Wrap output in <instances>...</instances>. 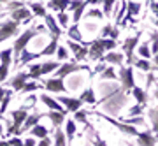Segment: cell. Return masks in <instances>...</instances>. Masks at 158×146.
I'll return each mask as SVG.
<instances>
[{"mask_svg": "<svg viewBox=\"0 0 158 146\" xmlns=\"http://www.w3.org/2000/svg\"><path fill=\"white\" fill-rule=\"evenodd\" d=\"M9 144L11 146H25V143H23V139L19 137V135H14V137L9 139Z\"/></svg>", "mask_w": 158, "mask_h": 146, "instance_id": "49", "label": "cell"}, {"mask_svg": "<svg viewBox=\"0 0 158 146\" xmlns=\"http://www.w3.org/2000/svg\"><path fill=\"white\" fill-rule=\"evenodd\" d=\"M83 16H85V18H95V19H102V18H104V14H102L100 9L93 7V9H90V11H86Z\"/></svg>", "mask_w": 158, "mask_h": 146, "instance_id": "44", "label": "cell"}, {"mask_svg": "<svg viewBox=\"0 0 158 146\" xmlns=\"http://www.w3.org/2000/svg\"><path fill=\"white\" fill-rule=\"evenodd\" d=\"M28 74H30V79L32 81H39L42 79V76H40V63H32V65H28Z\"/></svg>", "mask_w": 158, "mask_h": 146, "instance_id": "31", "label": "cell"}, {"mask_svg": "<svg viewBox=\"0 0 158 146\" xmlns=\"http://www.w3.org/2000/svg\"><path fill=\"white\" fill-rule=\"evenodd\" d=\"M69 21H70V18H69L67 12H58L56 16V23L60 28H69Z\"/></svg>", "mask_w": 158, "mask_h": 146, "instance_id": "42", "label": "cell"}, {"mask_svg": "<svg viewBox=\"0 0 158 146\" xmlns=\"http://www.w3.org/2000/svg\"><path fill=\"white\" fill-rule=\"evenodd\" d=\"M44 88L51 93H63V92H67L65 88V79L62 78H48L44 79Z\"/></svg>", "mask_w": 158, "mask_h": 146, "instance_id": "9", "label": "cell"}, {"mask_svg": "<svg viewBox=\"0 0 158 146\" xmlns=\"http://www.w3.org/2000/svg\"><path fill=\"white\" fill-rule=\"evenodd\" d=\"M23 143H25V146H37V139H35V137H32V135H30L28 139H25Z\"/></svg>", "mask_w": 158, "mask_h": 146, "instance_id": "54", "label": "cell"}, {"mask_svg": "<svg viewBox=\"0 0 158 146\" xmlns=\"http://www.w3.org/2000/svg\"><path fill=\"white\" fill-rule=\"evenodd\" d=\"M146 109H148L146 106H142V104H137V106H134L132 109H130V116H135V114H137V116H141V114L146 111Z\"/></svg>", "mask_w": 158, "mask_h": 146, "instance_id": "48", "label": "cell"}, {"mask_svg": "<svg viewBox=\"0 0 158 146\" xmlns=\"http://www.w3.org/2000/svg\"><path fill=\"white\" fill-rule=\"evenodd\" d=\"M102 62L104 63H113V65H123L125 56L123 53H118V51H109L102 56Z\"/></svg>", "mask_w": 158, "mask_h": 146, "instance_id": "19", "label": "cell"}, {"mask_svg": "<svg viewBox=\"0 0 158 146\" xmlns=\"http://www.w3.org/2000/svg\"><path fill=\"white\" fill-rule=\"evenodd\" d=\"M119 83H121V90L123 92H130L134 86H135V76H134V67L128 65V67H123L119 69Z\"/></svg>", "mask_w": 158, "mask_h": 146, "instance_id": "6", "label": "cell"}, {"mask_svg": "<svg viewBox=\"0 0 158 146\" xmlns=\"http://www.w3.org/2000/svg\"><path fill=\"white\" fill-rule=\"evenodd\" d=\"M104 55H106L104 42H102L100 37H97V39H93L90 44H88V58H90L91 62H95V60H102Z\"/></svg>", "mask_w": 158, "mask_h": 146, "instance_id": "7", "label": "cell"}, {"mask_svg": "<svg viewBox=\"0 0 158 146\" xmlns=\"http://www.w3.org/2000/svg\"><path fill=\"white\" fill-rule=\"evenodd\" d=\"M30 135L32 137H35V139H44V137H49V130L46 129L44 125H34L32 129H30Z\"/></svg>", "mask_w": 158, "mask_h": 146, "instance_id": "25", "label": "cell"}, {"mask_svg": "<svg viewBox=\"0 0 158 146\" xmlns=\"http://www.w3.org/2000/svg\"><path fill=\"white\" fill-rule=\"evenodd\" d=\"M62 62H42L40 63V76H48V74L58 71Z\"/></svg>", "mask_w": 158, "mask_h": 146, "instance_id": "27", "label": "cell"}, {"mask_svg": "<svg viewBox=\"0 0 158 146\" xmlns=\"http://www.w3.org/2000/svg\"><path fill=\"white\" fill-rule=\"evenodd\" d=\"M0 134H4V127H2V122H0Z\"/></svg>", "mask_w": 158, "mask_h": 146, "instance_id": "61", "label": "cell"}, {"mask_svg": "<svg viewBox=\"0 0 158 146\" xmlns=\"http://www.w3.org/2000/svg\"><path fill=\"white\" fill-rule=\"evenodd\" d=\"M58 44H60V41H58V39H51L49 44L46 46L42 51H39V58H40V56H53L55 53H56Z\"/></svg>", "mask_w": 158, "mask_h": 146, "instance_id": "28", "label": "cell"}, {"mask_svg": "<svg viewBox=\"0 0 158 146\" xmlns=\"http://www.w3.org/2000/svg\"><path fill=\"white\" fill-rule=\"evenodd\" d=\"M11 97H12V92H11V90H6V95H4V99H2V104H0V116H4V114H6V111L9 109Z\"/></svg>", "mask_w": 158, "mask_h": 146, "instance_id": "34", "label": "cell"}, {"mask_svg": "<svg viewBox=\"0 0 158 146\" xmlns=\"http://www.w3.org/2000/svg\"><path fill=\"white\" fill-rule=\"evenodd\" d=\"M151 2H155V0H146V4H151Z\"/></svg>", "mask_w": 158, "mask_h": 146, "instance_id": "62", "label": "cell"}, {"mask_svg": "<svg viewBox=\"0 0 158 146\" xmlns=\"http://www.w3.org/2000/svg\"><path fill=\"white\" fill-rule=\"evenodd\" d=\"M83 2H85V0H70V6H69L67 11H72V12H74L79 6H81V4H83Z\"/></svg>", "mask_w": 158, "mask_h": 146, "instance_id": "50", "label": "cell"}, {"mask_svg": "<svg viewBox=\"0 0 158 146\" xmlns=\"http://www.w3.org/2000/svg\"><path fill=\"white\" fill-rule=\"evenodd\" d=\"M28 9H30V12H32L34 16L44 18L46 14H48V9H46V6H42V4H39V2H32V4H28Z\"/></svg>", "mask_w": 158, "mask_h": 146, "instance_id": "29", "label": "cell"}, {"mask_svg": "<svg viewBox=\"0 0 158 146\" xmlns=\"http://www.w3.org/2000/svg\"><path fill=\"white\" fill-rule=\"evenodd\" d=\"M56 58H58V62H67L69 60V49L65 48V46H60L58 44V48H56Z\"/></svg>", "mask_w": 158, "mask_h": 146, "instance_id": "41", "label": "cell"}, {"mask_svg": "<svg viewBox=\"0 0 158 146\" xmlns=\"http://www.w3.org/2000/svg\"><path fill=\"white\" fill-rule=\"evenodd\" d=\"M40 102H42V104H46L49 111H63V113H67L65 109H63V106L56 101V99H55V97L48 95V93H42V95H40Z\"/></svg>", "mask_w": 158, "mask_h": 146, "instance_id": "17", "label": "cell"}, {"mask_svg": "<svg viewBox=\"0 0 158 146\" xmlns=\"http://www.w3.org/2000/svg\"><path fill=\"white\" fill-rule=\"evenodd\" d=\"M132 67H137L139 71H142V72H153V65L149 60H144V58H139V60H135V62L132 63Z\"/></svg>", "mask_w": 158, "mask_h": 146, "instance_id": "30", "label": "cell"}, {"mask_svg": "<svg viewBox=\"0 0 158 146\" xmlns=\"http://www.w3.org/2000/svg\"><path fill=\"white\" fill-rule=\"evenodd\" d=\"M93 113H95L98 118L104 120V122H107V123L114 125L119 132H123V134H127V135H134V137H137V135H139V130H137V127H134V125H127V123H123V122H119V120H116V118H111L109 114H104V113L95 111V109H93Z\"/></svg>", "mask_w": 158, "mask_h": 146, "instance_id": "4", "label": "cell"}, {"mask_svg": "<svg viewBox=\"0 0 158 146\" xmlns=\"http://www.w3.org/2000/svg\"><path fill=\"white\" fill-rule=\"evenodd\" d=\"M86 2H83L81 6L74 11V14H72V21H74V25H79V21H81V18H83V14H85V9H86Z\"/></svg>", "mask_w": 158, "mask_h": 146, "instance_id": "39", "label": "cell"}, {"mask_svg": "<svg viewBox=\"0 0 158 146\" xmlns=\"http://www.w3.org/2000/svg\"><path fill=\"white\" fill-rule=\"evenodd\" d=\"M40 118H42V113H39V111H35L34 114H28V116H27V120H25V123H23V127H21V132H27V130H30L34 125L39 123Z\"/></svg>", "mask_w": 158, "mask_h": 146, "instance_id": "24", "label": "cell"}, {"mask_svg": "<svg viewBox=\"0 0 158 146\" xmlns=\"http://www.w3.org/2000/svg\"><path fill=\"white\" fill-rule=\"evenodd\" d=\"M42 116L49 118V122L53 123L55 129H60V127L65 123V120H67V113H63V111H48V113H42Z\"/></svg>", "mask_w": 158, "mask_h": 146, "instance_id": "14", "label": "cell"}, {"mask_svg": "<svg viewBox=\"0 0 158 146\" xmlns=\"http://www.w3.org/2000/svg\"><path fill=\"white\" fill-rule=\"evenodd\" d=\"M9 65H4V63H0V83H6L7 78H9Z\"/></svg>", "mask_w": 158, "mask_h": 146, "instance_id": "46", "label": "cell"}, {"mask_svg": "<svg viewBox=\"0 0 158 146\" xmlns=\"http://www.w3.org/2000/svg\"><path fill=\"white\" fill-rule=\"evenodd\" d=\"M155 81H156L155 74H153V72H148V76H146V88H144V90H148V88L151 86V83H155Z\"/></svg>", "mask_w": 158, "mask_h": 146, "instance_id": "51", "label": "cell"}, {"mask_svg": "<svg viewBox=\"0 0 158 146\" xmlns=\"http://www.w3.org/2000/svg\"><path fill=\"white\" fill-rule=\"evenodd\" d=\"M130 93L134 95V99L137 101V104H142V106H146L148 101H149V95H148V92L144 90V88H141V86H134L132 90H130Z\"/></svg>", "mask_w": 158, "mask_h": 146, "instance_id": "22", "label": "cell"}, {"mask_svg": "<svg viewBox=\"0 0 158 146\" xmlns=\"http://www.w3.org/2000/svg\"><path fill=\"white\" fill-rule=\"evenodd\" d=\"M141 34L142 32H137V35H132V37H127V39L121 42V49H123V56L127 63L132 65V63L135 62V56H134V51L137 49V46H139V41H141Z\"/></svg>", "mask_w": 158, "mask_h": 146, "instance_id": "3", "label": "cell"}, {"mask_svg": "<svg viewBox=\"0 0 158 146\" xmlns=\"http://www.w3.org/2000/svg\"><path fill=\"white\" fill-rule=\"evenodd\" d=\"M148 118L151 122V132L158 137V107H149L148 109Z\"/></svg>", "mask_w": 158, "mask_h": 146, "instance_id": "26", "label": "cell"}, {"mask_svg": "<svg viewBox=\"0 0 158 146\" xmlns=\"http://www.w3.org/2000/svg\"><path fill=\"white\" fill-rule=\"evenodd\" d=\"M137 53H139V56L141 58H144V60H149L151 58V49H149V44L148 42H142V44L137 46Z\"/></svg>", "mask_w": 158, "mask_h": 146, "instance_id": "33", "label": "cell"}, {"mask_svg": "<svg viewBox=\"0 0 158 146\" xmlns=\"http://www.w3.org/2000/svg\"><path fill=\"white\" fill-rule=\"evenodd\" d=\"M53 146H67V137H65V132L62 129L55 130V143Z\"/></svg>", "mask_w": 158, "mask_h": 146, "instance_id": "35", "label": "cell"}, {"mask_svg": "<svg viewBox=\"0 0 158 146\" xmlns=\"http://www.w3.org/2000/svg\"><path fill=\"white\" fill-rule=\"evenodd\" d=\"M60 104L63 106V109L67 113H76L79 111L81 107H83V102L79 101V99H74V97H65V95H60L56 99Z\"/></svg>", "mask_w": 158, "mask_h": 146, "instance_id": "12", "label": "cell"}, {"mask_svg": "<svg viewBox=\"0 0 158 146\" xmlns=\"http://www.w3.org/2000/svg\"><path fill=\"white\" fill-rule=\"evenodd\" d=\"M53 144V141L49 139V137H44V139H39V143H37V146H51Z\"/></svg>", "mask_w": 158, "mask_h": 146, "instance_id": "53", "label": "cell"}, {"mask_svg": "<svg viewBox=\"0 0 158 146\" xmlns=\"http://www.w3.org/2000/svg\"><path fill=\"white\" fill-rule=\"evenodd\" d=\"M30 81V74L28 72H18L16 76H12V78H7L6 83L11 86L12 90L16 92H21V88L25 86V84Z\"/></svg>", "mask_w": 158, "mask_h": 146, "instance_id": "10", "label": "cell"}, {"mask_svg": "<svg viewBox=\"0 0 158 146\" xmlns=\"http://www.w3.org/2000/svg\"><path fill=\"white\" fill-rule=\"evenodd\" d=\"M116 2H118V0H102V14L106 18H109L113 14V9H114V6H116Z\"/></svg>", "mask_w": 158, "mask_h": 146, "instance_id": "32", "label": "cell"}, {"mask_svg": "<svg viewBox=\"0 0 158 146\" xmlns=\"http://www.w3.org/2000/svg\"><path fill=\"white\" fill-rule=\"evenodd\" d=\"M119 122H123V123H127V125H146V120L142 118V116H132V118H119Z\"/></svg>", "mask_w": 158, "mask_h": 146, "instance_id": "40", "label": "cell"}, {"mask_svg": "<svg viewBox=\"0 0 158 146\" xmlns=\"http://www.w3.org/2000/svg\"><path fill=\"white\" fill-rule=\"evenodd\" d=\"M137 143H139V146H156L158 137L153 134L151 130H146V132H139Z\"/></svg>", "mask_w": 158, "mask_h": 146, "instance_id": "15", "label": "cell"}, {"mask_svg": "<svg viewBox=\"0 0 158 146\" xmlns=\"http://www.w3.org/2000/svg\"><path fill=\"white\" fill-rule=\"evenodd\" d=\"M19 35V25L12 19H7V21L0 23V46L4 44L6 41L12 39V37H18Z\"/></svg>", "mask_w": 158, "mask_h": 146, "instance_id": "5", "label": "cell"}, {"mask_svg": "<svg viewBox=\"0 0 158 146\" xmlns=\"http://www.w3.org/2000/svg\"><path fill=\"white\" fill-rule=\"evenodd\" d=\"M0 146H11V144H9V141H0Z\"/></svg>", "mask_w": 158, "mask_h": 146, "instance_id": "58", "label": "cell"}, {"mask_svg": "<svg viewBox=\"0 0 158 146\" xmlns=\"http://www.w3.org/2000/svg\"><path fill=\"white\" fill-rule=\"evenodd\" d=\"M119 37V28L114 27V25H106V27L100 30V39H113L116 41Z\"/></svg>", "mask_w": 158, "mask_h": 146, "instance_id": "21", "label": "cell"}, {"mask_svg": "<svg viewBox=\"0 0 158 146\" xmlns=\"http://www.w3.org/2000/svg\"><path fill=\"white\" fill-rule=\"evenodd\" d=\"M44 21H46V28L49 30V34H51V39H58L60 41V37H62V28L58 27L56 18L53 16L51 12H48V14L44 16Z\"/></svg>", "mask_w": 158, "mask_h": 146, "instance_id": "13", "label": "cell"}, {"mask_svg": "<svg viewBox=\"0 0 158 146\" xmlns=\"http://www.w3.org/2000/svg\"><path fill=\"white\" fill-rule=\"evenodd\" d=\"M0 16H2V12H0Z\"/></svg>", "mask_w": 158, "mask_h": 146, "instance_id": "64", "label": "cell"}, {"mask_svg": "<svg viewBox=\"0 0 158 146\" xmlns=\"http://www.w3.org/2000/svg\"><path fill=\"white\" fill-rule=\"evenodd\" d=\"M4 95H6V88H4V86H0V104H2V99H4Z\"/></svg>", "mask_w": 158, "mask_h": 146, "instance_id": "57", "label": "cell"}, {"mask_svg": "<svg viewBox=\"0 0 158 146\" xmlns=\"http://www.w3.org/2000/svg\"><path fill=\"white\" fill-rule=\"evenodd\" d=\"M35 90H42L40 83H39V81H28V83L21 88V92H19V93H30V92H35Z\"/></svg>", "mask_w": 158, "mask_h": 146, "instance_id": "37", "label": "cell"}, {"mask_svg": "<svg viewBox=\"0 0 158 146\" xmlns=\"http://www.w3.org/2000/svg\"><path fill=\"white\" fill-rule=\"evenodd\" d=\"M155 83H158V79H156V81H155Z\"/></svg>", "mask_w": 158, "mask_h": 146, "instance_id": "63", "label": "cell"}, {"mask_svg": "<svg viewBox=\"0 0 158 146\" xmlns=\"http://www.w3.org/2000/svg\"><path fill=\"white\" fill-rule=\"evenodd\" d=\"M155 97H156V102H158V86H156V90H155Z\"/></svg>", "mask_w": 158, "mask_h": 146, "instance_id": "59", "label": "cell"}, {"mask_svg": "<svg viewBox=\"0 0 158 146\" xmlns=\"http://www.w3.org/2000/svg\"><path fill=\"white\" fill-rule=\"evenodd\" d=\"M19 7H25V4H23L21 0H14V2H9V6H6V11L7 12H12V11H16V9H19Z\"/></svg>", "mask_w": 158, "mask_h": 146, "instance_id": "47", "label": "cell"}, {"mask_svg": "<svg viewBox=\"0 0 158 146\" xmlns=\"http://www.w3.org/2000/svg\"><path fill=\"white\" fill-rule=\"evenodd\" d=\"M0 62L4 63V65H9V67H11V62H12V48H7V49L0 51Z\"/></svg>", "mask_w": 158, "mask_h": 146, "instance_id": "36", "label": "cell"}, {"mask_svg": "<svg viewBox=\"0 0 158 146\" xmlns=\"http://www.w3.org/2000/svg\"><path fill=\"white\" fill-rule=\"evenodd\" d=\"M67 39L74 41V42H79V44H83V46L90 44V42H85L83 34H81V30H79V25H70V27L67 28Z\"/></svg>", "mask_w": 158, "mask_h": 146, "instance_id": "16", "label": "cell"}, {"mask_svg": "<svg viewBox=\"0 0 158 146\" xmlns=\"http://www.w3.org/2000/svg\"><path fill=\"white\" fill-rule=\"evenodd\" d=\"M151 55L158 53V32H151Z\"/></svg>", "mask_w": 158, "mask_h": 146, "instance_id": "45", "label": "cell"}, {"mask_svg": "<svg viewBox=\"0 0 158 146\" xmlns=\"http://www.w3.org/2000/svg\"><path fill=\"white\" fill-rule=\"evenodd\" d=\"M149 7H151L153 14H155V16L158 18V2H156V0H155V2H151V6H149Z\"/></svg>", "mask_w": 158, "mask_h": 146, "instance_id": "55", "label": "cell"}, {"mask_svg": "<svg viewBox=\"0 0 158 146\" xmlns=\"http://www.w3.org/2000/svg\"><path fill=\"white\" fill-rule=\"evenodd\" d=\"M77 99L83 102V104L86 102V104H90V106H97V104H98V101L95 99V90H93L91 86H88V88H86V90L83 92Z\"/></svg>", "mask_w": 158, "mask_h": 146, "instance_id": "23", "label": "cell"}, {"mask_svg": "<svg viewBox=\"0 0 158 146\" xmlns=\"http://www.w3.org/2000/svg\"><path fill=\"white\" fill-rule=\"evenodd\" d=\"M11 0H0V4H9Z\"/></svg>", "mask_w": 158, "mask_h": 146, "instance_id": "60", "label": "cell"}, {"mask_svg": "<svg viewBox=\"0 0 158 146\" xmlns=\"http://www.w3.org/2000/svg\"><path fill=\"white\" fill-rule=\"evenodd\" d=\"M65 48H69L74 53V60L76 62H83L88 56V46H83V44H79V42H74V41L67 39V46Z\"/></svg>", "mask_w": 158, "mask_h": 146, "instance_id": "11", "label": "cell"}, {"mask_svg": "<svg viewBox=\"0 0 158 146\" xmlns=\"http://www.w3.org/2000/svg\"><path fill=\"white\" fill-rule=\"evenodd\" d=\"M9 19L16 21L18 25H28V23L34 19V14H32L30 9H27V7H19V9L11 12V18H9Z\"/></svg>", "mask_w": 158, "mask_h": 146, "instance_id": "8", "label": "cell"}, {"mask_svg": "<svg viewBox=\"0 0 158 146\" xmlns=\"http://www.w3.org/2000/svg\"><path fill=\"white\" fill-rule=\"evenodd\" d=\"M153 60H155V65H153V71H158V53L153 55Z\"/></svg>", "mask_w": 158, "mask_h": 146, "instance_id": "56", "label": "cell"}, {"mask_svg": "<svg viewBox=\"0 0 158 146\" xmlns=\"http://www.w3.org/2000/svg\"><path fill=\"white\" fill-rule=\"evenodd\" d=\"M100 79H111V81H116L118 79V76H116V72H114L113 67H104V71H100V76H98Z\"/></svg>", "mask_w": 158, "mask_h": 146, "instance_id": "38", "label": "cell"}, {"mask_svg": "<svg viewBox=\"0 0 158 146\" xmlns=\"http://www.w3.org/2000/svg\"><path fill=\"white\" fill-rule=\"evenodd\" d=\"M35 35H37V30L35 28H28V30H25L23 34H19L14 39V42H12V56L16 58V62L19 58V55H21V51L28 48V42L34 39Z\"/></svg>", "mask_w": 158, "mask_h": 146, "instance_id": "2", "label": "cell"}, {"mask_svg": "<svg viewBox=\"0 0 158 146\" xmlns=\"http://www.w3.org/2000/svg\"><path fill=\"white\" fill-rule=\"evenodd\" d=\"M74 122H79V123H85L88 125V118H86V111H83V109H79V111L74 113Z\"/></svg>", "mask_w": 158, "mask_h": 146, "instance_id": "43", "label": "cell"}, {"mask_svg": "<svg viewBox=\"0 0 158 146\" xmlns=\"http://www.w3.org/2000/svg\"><path fill=\"white\" fill-rule=\"evenodd\" d=\"M65 137H67V146H72V141L74 137H76V132H77V129H76V122H74L72 118H67L65 120Z\"/></svg>", "mask_w": 158, "mask_h": 146, "instance_id": "20", "label": "cell"}, {"mask_svg": "<svg viewBox=\"0 0 158 146\" xmlns=\"http://www.w3.org/2000/svg\"><path fill=\"white\" fill-rule=\"evenodd\" d=\"M69 6H70V0H48L46 9L53 12H67Z\"/></svg>", "mask_w": 158, "mask_h": 146, "instance_id": "18", "label": "cell"}, {"mask_svg": "<svg viewBox=\"0 0 158 146\" xmlns=\"http://www.w3.org/2000/svg\"><path fill=\"white\" fill-rule=\"evenodd\" d=\"M81 71H86V72L91 74L90 65H83V63L76 62V60H67V62H62V65L58 67V71H55V78L65 79L67 76H72L74 72H81Z\"/></svg>", "mask_w": 158, "mask_h": 146, "instance_id": "1", "label": "cell"}, {"mask_svg": "<svg viewBox=\"0 0 158 146\" xmlns=\"http://www.w3.org/2000/svg\"><path fill=\"white\" fill-rule=\"evenodd\" d=\"M93 144H95V146H109L107 143H106V141L100 137V135L97 134V132H95V143H93Z\"/></svg>", "mask_w": 158, "mask_h": 146, "instance_id": "52", "label": "cell"}]
</instances>
